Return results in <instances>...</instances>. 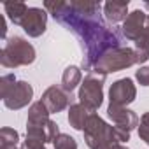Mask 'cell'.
Listing matches in <instances>:
<instances>
[{
	"label": "cell",
	"mask_w": 149,
	"mask_h": 149,
	"mask_svg": "<svg viewBox=\"0 0 149 149\" xmlns=\"http://www.w3.org/2000/svg\"><path fill=\"white\" fill-rule=\"evenodd\" d=\"M44 9L76 35L83 47V70H90L95 63L111 49L121 47V35L116 28H111L102 19L100 2H84V0H72V2H44Z\"/></svg>",
	"instance_id": "1"
},
{
	"label": "cell",
	"mask_w": 149,
	"mask_h": 149,
	"mask_svg": "<svg viewBox=\"0 0 149 149\" xmlns=\"http://www.w3.org/2000/svg\"><path fill=\"white\" fill-rule=\"evenodd\" d=\"M83 133H84V142L90 149H97L105 144H123V142L130 140L128 130H123L116 125L112 126V125L105 123L97 112H91Z\"/></svg>",
	"instance_id": "2"
},
{
	"label": "cell",
	"mask_w": 149,
	"mask_h": 149,
	"mask_svg": "<svg viewBox=\"0 0 149 149\" xmlns=\"http://www.w3.org/2000/svg\"><path fill=\"white\" fill-rule=\"evenodd\" d=\"M35 47L23 37H9L6 46L0 51V63L6 68L25 67L35 61Z\"/></svg>",
	"instance_id": "3"
},
{
	"label": "cell",
	"mask_w": 149,
	"mask_h": 149,
	"mask_svg": "<svg viewBox=\"0 0 149 149\" xmlns=\"http://www.w3.org/2000/svg\"><path fill=\"white\" fill-rule=\"evenodd\" d=\"M139 63V56L135 53V49L132 47H114L111 51H107L93 67L95 72L102 74V76H107L111 72H118V70H125L132 65Z\"/></svg>",
	"instance_id": "4"
},
{
	"label": "cell",
	"mask_w": 149,
	"mask_h": 149,
	"mask_svg": "<svg viewBox=\"0 0 149 149\" xmlns=\"http://www.w3.org/2000/svg\"><path fill=\"white\" fill-rule=\"evenodd\" d=\"M104 81H105V76L91 70L84 77V81L81 83L79 104L86 105L91 111H97L104 102Z\"/></svg>",
	"instance_id": "5"
},
{
	"label": "cell",
	"mask_w": 149,
	"mask_h": 149,
	"mask_svg": "<svg viewBox=\"0 0 149 149\" xmlns=\"http://www.w3.org/2000/svg\"><path fill=\"white\" fill-rule=\"evenodd\" d=\"M137 97V88L133 84V81L130 77H123L118 79L116 83L111 84L109 90V104L112 105H119V107H126L130 105Z\"/></svg>",
	"instance_id": "6"
},
{
	"label": "cell",
	"mask_w": 149,
	"mask_h": 149,
	"mask_svg": "<svg viewBox=\"0 0 149 149\" xmlns=\"http://www.w3.org/2000/svg\"><path fill=\"white\" fill-rule=\"evenodd\" d=\"M32 97H33L32 84L26 81H18L14 88L9 91V95L4 98V105L11 111H18V109L26 107L32 102Z\"/></svg>",
	"instance_id": "7"
},
{
	"label": "cell",
	"mask_w": 149,
	"mask_h": 149,
	"mask_svg": "<svg viewBox=\"0 0 149 149\" xmlns=\"http://www.w3.org/2000/svg\"><path fill=\"white\" fill-rule=\"evenodd\" d=\"M70 98H72V93H67L63 88H58V86H49L42 97H40V102L47 107L49 114H58L61 112L63 109H67L70 104Z\"/></svg>",
	"instance_id": "8"
},
{
	"label": "cell",
	"mask_w": 149,
	"mask_h": 149,
	"mask_svg": "<svg viewBox=\"0 0 149 149\" xmlns=\"http://www.w3.org/2000/svg\"><path fill=\"white\" fill-rule=\"evenodd\" d=\"M46 25H47V13L40 7H30L23 18L21 28L28 37H40L46 32Z\"/></svg>",
	"instance_id": "9"
},
{
	"label": "cell",
	"mask_w": 149,
	"mask_h": 149,
	"mask_svg": "<svg viewBox=\"0 0 149 149\" xmlns=\"http://www.w3.org/2000/svg\"><path fill=\"white\" fill-rule=\"evenodd\" d=\"M107 116L112 119V123H114L116 126H119V128H123V130L132 132L133 128L139 126V116H137L133 111H130L128 107H119V105L109 104V107H107Z\"/></svg>",
	"instance_id": "10"
},
{
	"label": "cell",
	"mask_w": 149,
	"mask_h": 149,
	"mask_svg": "<svg viewBox=\"0 0 149 149\" xmlns=\"http://www.w3.org/2000/svg\"><path fill=\"white\" fill-rule=\"evenodd\" d=\"M147 16H149V14H146V13L140 11V9L132 11V13L126 16V19L123 21V26H121L123 35H125L128 40H133V42H135V40L139 39V35L142 33L144 26H146Z\"/></svg>",
	"instance_id": "11"
},
{
	"label": "cell",
	"mask_w": 149,
	"mask_h": 149,
	"mask_svg": "<svg viewBox=\"0 0 149 149\" xmlns=\"http://www.w3.org/2000/svg\"><path fill=\"white\" fill-rule=\"evenodd\" d=\"M49 111L47 107L39 100L33 102L28 109V118H26V128H42L49 123Z\"/></svg>",
	"instance_id": "12"
},
{
	"label": "cell",
	"mask_w": 149,
	"mask_h": 149,
	"mask_svg": "<svg viewBox=\"0 0 149 149\" xmlns=\"http://www.w3.org/2000/svg\"><path fill=\"white\" fill-rule=\"evenodd\" d=\"M91 112H95V111L88 109L83 104H72L68 107V123H70V126L74 130H84L86 121L91 116Z\"/></svg>",
	"instance_id": "13"
},
{
	"label": "cell",
	"mask_w": 149,
	"mask_h": 149,
	"mask_svg": "<svg viewBox=\"0 0 149 149\" xmlns=\"http://www.w3.org/2000/svg\"><path fill=\"white\" fill-rule=\"evenodd\" d=\"M128 0L126 2H105L104 4V16L109 23H119L125 21L128 16Z\"/></svg>",
	"instance_id": "14"
},
{
	"label": "cell",
	"mask_w": 149,
	"mask_h": 149,
	"mask_svg": "<svg viewBox=\"0 0 149 149\" xmlns=\"http://www.w3.org/2000/svg\"><path fill=\"white\" fill-rule=\"evenodd\" d=\"M83 81V74H81V68L76 67V65H70L63 70V76H61V88L67 91V93H72Z\"/></svg>",
	"instance_id": "15"
},
{
	"label": "cell",
	"mask_w": 149,
	"mask_h": 149,
	"mask_svg": "<svg viewBox=\"0 0 149 149\" xmlns=\"http://www.w3.org/2000/svg\"><path fill=\"white\" fill-rule=\"evenodd\" d=\"M135 53L139 56V63H144L149 60V16L146 19V26L139 39L135 40Z\"/></svg>",
	"instance_id": "16"
},
{
	"label": "cell",
	"mask_w": 149,
	"mask_h": 149,
	"mask_svg": "<svg viewBox=\"0 0 149 149\" xmlns=\"http://www.w3.org/2000/svg\"><path fill=\"white\" fill-rule=\"evenodd\" d=\"M28 6L25 4V2H6L4 4V11H6V14L9 16V19L14 23V25H19L21 26V23H23V18H25V14L28 13Z\"/></svg>",
	"instance_id": "17"
},
{
	"label": "cell",
	"mask_w": 149,
	"mask_h": 149,
	"mask_svg": "<svg viewBox=\"0 0 149 149\" xmlns=\"http://www.w3.org/2000/svg\"><path fill=\"white\" fill-rule=\"evenodd\" d=\"M19 140V133L13 128L4 126L0 130V147H7V146H18Z\"/></svg>",
	"instance_id": "18"
},
{
	"label": "cell",
	"mask_w": 149,
	"mask_h": 149,
	"mask_svg": "<svg viewBox=\"0 0 149 149\" xmlns=\"http://www.w3.org/2000/svg\"><path fill=\"white\" fill-rule=\"evenodd\" d=\"M53 146H54V149H77L76 139L70 137V135H67V133H60V135L54 139Z\"/></svg>",
	"instance_id": "19"
},
{
	"label": "cell",
	"mask_w": 149,
	"mask_h": 149,
	"mask_svg": "<svg viewBox=\"0 0 149 149\" xmlns=\"http://www.w3.org/2000/svg\"><path fill=\"white\" fill-rule=\"evenodd\" d=\"M16 77L13 76V74H6V76H2V79H0V97H2V100L9 95V91L14 88L16 84Z\"/></svg>",
	"instance_id": "20"
},
{
	"label": "cell",
	"mask_w": 149,
	"mask_h": 149,
	"mask_svg": "<svg viewBox=\"0 0 149 149\" xmlns=\"http://www.w3.org/2000/svg\"><path fill=\"white\" fill-rule=\"evenodd\" d=\"M139 137L149 146V112H144L139 123Z\"/></svg>",
	"instance_id": "21"
},
{
	"label": "cell",
	"mask_w": 149,
	"mask_h": 149,
	"mask_svg": "<svg viewBox=\"0 0 149 149\" xmlns=\"http://www.w3.org/2000/svg\"><path fill=\"white\" fill-rule=\"evenodd\" d=\"M135 77L140 86H149V67H140L135 72Z\"/></svg>",
	"instance_id": "22"
},
{
	"label": "cell",
	"mask_w": 149,
	"mask_h": 149,
	"mask_svg": "<svg viewBox=\"0 0 149 149\" xmlns=\"http://www.w3.org/2000/svg\"><path fill=\"white\" fill-rule=\"evenodd\" d=\"M19 149H46V146L39 140H32V139H25V142L21 144Z\"/></svg>",
	"instance_id": "23"
},
{
	"label": "cell",
	"mask_w": 149,
	"mask_h": 149,
	"mask_svg": "<svg viewBox=\"0 0 149 149\" xmlns=\"http://www.w3.org/2000/svg\"><path fill=\"white\" fill-rule=\"evenodd\" d=\"M6 30H7V26H6V18L4 16H0V37H6Z\"/></svg>",
	"instance_id": "24"
},
{
	"label": "cell",
	"mask_w": 149,
	"mask_h": 149,
	"mask_svg": "<svg viewBox=\"0 0 149 149\" xmlns=\"http://www.w3.org/2000/svg\"><path fill=\"white\" fill-rule=\"evenodd\" d=\"M125 146L123 144H105V146H100L97 149H123Z\"/></svg>",
	"instance_id": "25"
},
{
	"label": "cell",
	"mask_w": 149,
	"mask_h": 149,
	"mask_svg": "<svg viewBox=\"0 0 149 149\" xmlns=\"http://www.w3.org/2000/svg\"><path fill=\"white\" fill-rule=\"evenodd\" d=\"M0 149H18V146H7V147H0Z\"/></svg>",
	"instance_id": "26"
},
{
	"label": "cell",
	"mask_w": 149,
	"mask_h": 149,
	"mask_svg": "<svg viewBox=\"0 0 149 149\" xmlns=\"http://www.w3.org/2000/svg\"><path fill=\"white\" fill-rule=\"evenodd\" d=\"M123 149H128V147H126V146H125V147H123Z\"/></svg>",
	"instance_id": "27"
}]
</instances>
